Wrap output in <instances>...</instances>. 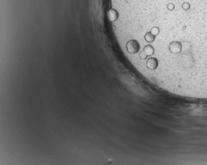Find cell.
Listing matches in <instances>:
<instances>
[{"label":"cell","instance_id":"1","mask_svg":"<svg viewBox=\"0 0 207 165\" xmlns=\"http://www.w3.org/2000/svg\"><path fill=\"white\" fill-rule=\"evenodd\" d=\"M126 49L129 53L136 54L140 50V45L136 39H130L127 42Z\"/></svg>","mask_w":207,"mask_h":165},{"label":"cell","instance_id":"2","mask_svg":"<svg viewBox=\"0 0 207 165\" xmlns=\"http://www.w3.org/2000/svg\"><path fill=\"white\" fill-rule=\"evenodd\" d=\"M182 46L181 43L178 41H174L170 43L169 45V50L170 53L178 55L180 54L182 52Z\"/></svg>","mask_w":207,"mask_h":165},{"label":"cell","instance_id":"3","mask_svg":"<svg viewBox=\"0 0 207 165\" xmlns=\"http://www.w3.org/2000/svg\"><path fill=\"white\" fill-rule=\"evenodd\" d=\"M155 52V49L152 45H146L144 47L143 50L140 52L139 56L141 59H144L145 60L148 57H152V56Z\"/></svg>","mask_w":207,"mask_h":165},{"label":"cell","instance_id":"4","mask_svg":"<svg viewBox=\"0 0 207 165\" xmlns=\"http://www.w3.org/2000/svg\"><path fill=\"white\" fill-rule=\"evenodd\" d=\"M159 66V60L155 57H150L146 62V67L151 70H155Z\"/></svg>","mask_w":207,"mask_h":165},{"label":"cell","instance_id":"5","mask_svg":"<svg viewBox=\"0 0 207 165\" xmlns=\"http://www.w3.org/2000/svg\"><path fill=\"white\" fill-rule=\"evenodd\" d=\"M108 18L110 22H116L119 18V13L113 8H111L107 13Z\"/></svg>","mask_w":207,"mask_h":165},{"label":"cell","instance_id":"6","mask_svg":"<svg viewBox=\"0 0 207 165\" xmlns=\"http://www.w3.org/2000/svg\"><path fill=\"white\" fill-rule=\"evenodd\" d=\"M144 39L147 43H153L154 42L155 39V36L152 35L150 32H147L146 33V34L144 35Z\"/></svg>","mask_w":207,"mask_h":165},{"label":"cell","instance_id":"7","mask_svg":"<svg viewBox=\"0 0 207 165\" xmlns=\"http://www.w3.org/2000/svg\"><path fill=\"white\" fill-rule=\"evenodd\" d=\"M150 32L152 34V35H153L154 36L158 35L160 33V29L159 27H157V26H153V27L151 28Z\"/></svg>","mask_w":207,"mask_h":165},{"label":"cell","instance_id":"8","mask_svg":"<svg viewBox=\"0 0 207 165\" xmlns=\"http://www.w3.org/2000/svg\"><path fill=\"white\" fill-rule=\"evenodd\" d=\"M182 7L183 10H184V11H187L190 9V4L188 2H184L182 4Z\"/></svg>","mask_w":207,"mask_h":165},{"label":"cell","instance_id":"9","mask_svg":"<svg viewBox=\"0 0 207 165\" xmlns=\"http://www.w3.org/2000/svg\"><path fill=\"white\" fill-rule=\"evenodd\" d=\"M166 7H167V9H168L169 11H173L174 9H175V4H174V3H169L168 5H167Z\"/></svg>","mask_w":207,"mask_h":165}]
</instances>
